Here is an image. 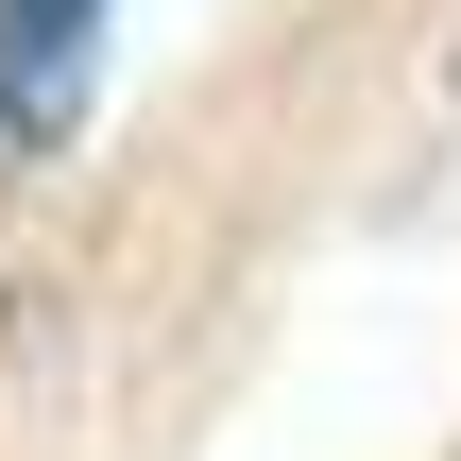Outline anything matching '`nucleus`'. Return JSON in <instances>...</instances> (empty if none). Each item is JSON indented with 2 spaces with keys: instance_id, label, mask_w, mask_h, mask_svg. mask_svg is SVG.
Segmentation results:
<instances>
[{
  "instance_id": "obj_1",
  "label": "nucleus",
  "mask_w": 461,
  "mask_h": 461,
  "mask_svg": "<svg viewBox=\"0 0 461 461\" xmlns=\"http://www.w3.org/2000/svg\"><path fill=\"white\" fill-rule=\"evenodd\" d=\"M103 34H120V0H0V137H17V154H51V137L86 120Z\"/></svg>"
}]
</instances>
